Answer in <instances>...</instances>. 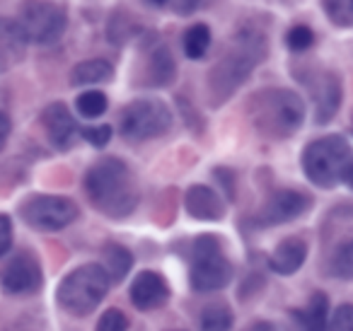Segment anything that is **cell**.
<instances>
[{"instance_id":"cb8c5ba5","label":"cell","mask_w":353,"mask_h":331,"mask_svg":"<svg viewBox=\"0 0 353 331\" xmlns=\"http://www.w3.org/2000/svg\"><path fill=\"white\" fill-rule=\"evenodd\" d=\"M75 107H78L80 117L97 119V117H102V114L107 112L109 99H107V94L99 92V90H88V92H83L78 99H75Z\"/></svg>"},{"instance_id":"d6a6232c","label":"cell","mask_w":353,"mask_h":331,"mask_svg":"<svg viewBox=\"0 0 353 331\" xmlns=\"http://www.w3.org/2000/svg\"><path fill=\"white\" fill-rule=\"evenodd\" d=\"M213 177H216V179L223 184V189H225L228 201L235 199V174H232V172L228 170V167H218V170L213 172Z\"/></svg>"},{"instance_id":"603a6c76","label":"cell","mask_w":353,"mask_h":331,"mask_svg":"<svg viewBox=\"0 0 353 331\" xmlns=\"http://www.w3.org/2000/svg\"><path fill=\"white\" fill-rule=\"evenodd\" d=\"M232 312L225 302H213L201 312V331H230Z\"/></svg>"},{"instance_id":"f546056e","label":"cell","mask_w":353,"mask_h":331,"mask_svg":"<svg viewBox=\"0 0 353 331\" xmlns=\"http://www.w3.org/2000/svg\"><path fill=\"white\" fill-rule=\"evenodd\" d=\"M80 136H83L90 146L104 148L112 141V126H107V123H102V126H85V128H80Z\"/></svg>"},{"instance_id":"1f68e13d","label":"cell","mask_w":353,"mask_h":331,"mask_svg":"<svg viewBox=\"0 0 353 331\" xmlns=\"http://www.w3.org/2000/svg\"><path fill=\"white\" fill-rule=\"evenodd\" d=\"M12 247V223L8 215H0V257H6Z\"/></svg>"},{"instance_id":"e0dca14e","label":"cell","mask_w":353,"mask_h":331,"mask_svg":"<svg viewBox=\"0 0 353 331\" xmlns=\"http://www.w3.org/2000/svg\"><path fill=\"white\" fill-rule=\"evenodd\" d=\"M27 39L15 20L0 17V73H6L15 63H20L25 56Z\"/></svg>"},{"instance_id":"7a4b0ae2","label":"cell","mask_w":353,"mask_h":331,"mask_svg":"<svg viewBox=\"0 0 353 331\" xmlns=\"http://www.w3.org/2000/svg\"><path fill=\"white\" fill-rule=\"evenodd\" d=\"M85 194L90 203L107 218H126L141 201V189L133 170L119 157L94 162L85 174Z\"/></svg>"},{"instance_id":"83f0119b","label":"cell","mask_w":353,"mask_h":331,"mask_svg":"<svg viewBox=\"0 0 353 331\" xmlns=\"http://www.w3.org/2000/svg\"><path fill=\"white\" fill-rule=\"evenodd\" d=\"M285 44H288L290 51H295V54H303V51H307L310 46L314 44V32L310 30L307 25H295L288 30V34H285Z\"/></svg>"},{"instance_id":"4316f807","label":"cell","mask_w":353,"mask_h":331,"mask_svg":"<svg viewBox=\"0 0 353 331\" xmlns=\"http://www.w3.org/2000/svg\"><path fill=\"white\" fill-rule=\"evenodd\" d=\"M133 34H138L136 22L128 17L126 10H117V15H114L112 22H109V39H112L114 44H123V41Z\"/></svg>"},{"instance_id":"6da1fadb","label":"cell","mask_w":353,"mask_h":331,"mask_svg":"<svg viewBox=\"0 0 353 331\" xmlns=\"http://www.w3.org/2000/svg\"><path fill=\"white\" fill-rule=\"evenodd\" d=\"M269 56V39L261 30L245 27L228 44L225 54L208 73V102L221 107L235 94L237 88L247 83L254 68Z\"/></svg>"},{"instance_id":"8fae6325","label":"cell","mask_w":353,"mask_h":331,"mask_svg":"<svg viewBox=\"0 0 353 331\" xmlns=\"http://www.w3.org/2000/svg\"><path fill=\"white\" fill-rule=\"evenodd\" d=\"M0 285L10 295H30L41 285V266L30 252H20L0 271Z\"/></svg>"},{"instance_id":"d4e9b609","label":"cell","mask_w":353,"mask_h":331,"mask_svg":"<svg viewBox=\"0 0 353 331\" xmlns=\"http://www.w3.org/2000/svg\"><path fill=\"white\" fill-rule=\"evenodd\" d=\"M322 8L332 25L341 30H348L353 25V0H322Z\"/></svg>"},{"instance_id":"8992f818","label":"cell","mask_w":353,"mask_h":331,"mask_svg":"<svg viewBox=\"0 0 353 331\" xmlns=\"http://www.w3.org/2000/svg\"><path fill=\"white\" fill-rule=\"evenodd\" d=\"M192 288L199 292L223 290L232 281V263L225 257L221 239L213 234H199L192 247V268H189Z\"/></svg>"},{"instance_id":"7402d4cb","label":"cell","mask_w":353,"mask_h":331,"mask_svg":"<svg viewBox=\"0 0 353 331\" xmlns=\"http://www.w3.org/2000/svg\"><path fill=\"white\" fill-rule=\"evenodd\" d=\"M211 27L199 22V25H192L187 32H184V39H182V46H184V54L187 59L192 61H199L206 56V51L211 49Z\"/></svg>"},{"instance_id":"9a60e30c","label":"cell","mask_w":353,"mask_h":331,"mask_svg":"<svg viewBox=\"0 0 353 331\" xmlns=\"http://www.w3.org/2000/svg\"><path fill=\"white\" fill-rule=\"evenodd\" d=\"M131 300L138 310H157L170 300V285L155 271H141L131 283Z\"/></svg>"},{"instance_id":"30bf717a","label":"cell","mask_w":353,"mask_h":331,"mask_svg":"<svg viewBox=\"0 0 353 331\" xmlns=\"http://www.w3.org/2000/svg\"><path fill=\"white\" fill-rule=\"evenodd\" d=\"M310 205H312V199L307 194L295 189H281L266 199V203L261 205L259 215H256V223L264 225V228L290 223V220L307 213Z\"/></svg>"},{"instance_id":"ba28073f","label":"cell","mask_w":353,"mask_h":331,"mask_svg":"<svg viewBox=\"0 0 353 331\" xmlns=\"http://www.w3.org/2000/svg\"><path fill=\"white\" fill-rule=\"evenodd\" d=\"M172 128V112L160 99H136L126 104L119 119V131L128 143H143L165 136Z\"/></svg>"},{"instance_id":"4fadbf2b","label":"cell","mask_w":353,"mask_h":331,"mask_svg":"<svg viewBox=\"0 0 353 331\" xmlns=\"http://www.w3.org/2000/svg\"><path fill=\"white\" fill-rule=\"evenodd\" d=\"M41 126H44L49 143L56 150H70L75 138L80 136V128L75 117L63 102H54L41 112Z\"/></svg>"},{"instance_id":"836d02e7","label":"cell","mask_w":353,"mask_h":331,"mask_svg":"<svg viewBox=\"0 0 353 331\" xmlns=\"http://www.w3.org/2000/svg\"><path fill=\"white\" fill-rule=\"evenodd\" d=\"M167 3H170V8L176 15H192L201 6V0H167Z\"/></svg>"},{"instance_id":"3957f363","label":"cell","mask_w":353,"mask_h":331,"mask_svg":"<svg viewBox=\"0 0 353 331\" xmlns=\"http://www.w3.org/2000/svg\"><path fill=\"white\" fill-rule=\"evenodd\" d=\"M247 112L254 128L264 138L283 141L300 131L305 121V102L298 92L285 88H266L250 97Z\"/></svg>"},{"instance_id":"44dd1931","label":"cell","mask_w":353,"mask_h":331,"mask_svg":"<svg viewBox=\"0 0 353 331\" xmlns=\"http://www.w3.org/2000/svg\"><path fill=\"white\" fill-rule=\"evenodd\" d=\"M102 259H104V273H107V278H109V283H119V281H123V278L128 276V271H131V266H133V257H131V252H128L126 247H121V244H114V242H109V244H104V249H102Z\"/></svg>"},{"instance_id":"ffe728a7","label":"cell","mask_w":353,"mask_h":331,"mask_svg":"<svg viewBox=\"0 0 353 331\" xmlns=\"http://www.w3.org/2000/svg\"><path fill=\"white\" fill-rule=\"evenodd\" d=\"M114 78V66L104 59H90L78 63L70 70V85L85 88V85H102Z\"/></svg>"},{"instance_id":"f1b7e54d","label":"cell","mask_w":353,"mask_h":331,"mask_svg":"<svg viewBox=\"0 0 353 331\" xmlns=\"http://www.w3.org/2000/svg\"><path fill=\"white\" fill-rule=\"evenodd\" d=\"M126 329H128V317L121 310H114V307L102 312L97 326H94V331H126Z\"/></svg>"},{"instance_id":"ac0fdd59","label":"cell","mask_w":353,"mask_h":331,"mask_svg":"<svg viewBox=\"0 0 353 331\" xmlns=\"http://www.w3.org/2000/svg\"><path fill=\"white\" fill-rule=\"evenodd\" d=\"M295 329L298 331H327L329 326V300L324 292H312V297L307 300V305L303 310L290 312Z\"/></svg>"},{"instance_id":"9c48e42d","label":"cell","mask_w":353,"mask_h":331,"mask_svg":"<svg viewBox=\"0 0 353 331\" xmlns=\"http://www.w3.org/2000/svg\"><path fill=\"white\" fill-rule=\"evenodd\" d=\"M22 218L30 228L41 230V232H56V230H63L78 218V203L65 196H32L22 203L20 208Z\"/></svg>"},{"instance_id":"5bb4252c","label":"cell","mask_w":353,"mask_h":331,"mask_svg":"<svg viewBox=\"0 0 353 331\" xmlns=\"http://www.w3.org/2000/svg\"><path fill=\"white\" fill-rule=\"evenodd\" d=\"M176 75V63L172 56L170 46L155 41L152 46L145 49V59H143V70H141V85L145 88H167L174 83Z\"/></svg>"},{"instance_id":"277c9868","label":"cell","mask_w":353,"mask_h":331,"mask_svg":"<svg viewBox=\"0 0 353 331\" xmlns=\"http://www.w3.org/2000/svg\"><path fill=\"white\" fill-rule=\"evenodd\" d=\"M303 172L319 189H334L343 181L351 184V143L346 136L334 133L307 143L303 150Z\"/></svg>"},{"instance_id":"2e32d148","label":"cell","mask_w":353,"mask_h":331,"mask_svg":"<svg viewBox=\"0 0 353 331\" xmlns=\"http://www.w3.org/2000/svg\"><path fill=\"white\" fill-rule=\"evenodd\" d=\"M184 205H187V213L196 220H221L225 215V203H223L221 194L203 184H194L187 191Z\"/></svg>"},{"instance_id":"52a82bcc","label":"cell","mask_w":353,"mask_h":331,"mask_svg":"<svg viewBox=\"0 0 353 331\" xmlns=\"http://www.w3.org/2000/svg\"><path fill=\"white\" fill-rule=\"evenodd\" d=\"M17 27L27 41L39 46H51L65 34L68 15L51 0H25L17 10Z\"/></svg>"},{"instance_id":"d590c367","label":"cell","mask_w":353,"mask_h":331,"mask_svg":"<svg viewBox=\"0 0 353 331\" xmlns=\"http://www.w3.org/2000/svg\"><path fill=\"white\" fill-rule=\"evenodd\" d=\"M247 331H276V329L269 324V321H256V324H252Z\"/></svg>"},{"instance_id":"8d00e7d4","label":"cell","mask_w":353,"mask_h":331,"mask_svg":"<svg viewBox=\"0 0 353 331\" xmlns=\"http://www.w3.org/2000/svg\"><path fill=\"white\" fill-rule=\"evenodd\" d=\"M148 3H152V6H165L167 0H148Z\"/></svg>"},{"instance_id":"4dcf8cb0","label":"cell","mask_w":353,"mask_h":331,"mask_svg":"<svg viewBox=\"0 0 353 331\" xmlns=\"http://www.w3.org/2000/svg\"><path fill=\"white\" fill-rule=\"evenodd\" d=\"M332 326H334V331H351L353 329V307L351 305L336 307Z\"/></svg>"},{"instance_id":"5b68a950","label":"cell","mask_w":353,"mask_h":331,"mask_svg":"<svg viewBox=\"0 0 353 331\" xmlns=\"http://www.w3.org/2000/svg\"><path fill=\"white\" fill-rule=\"evenodd\" d=\"M109 278L99 263H85L63 278L59 285V302L73 317H85L107 297Z\"/></svg>"},{"instance_id":"d6986e66","label":"cell","mask_w":353,"mask_h":331,"mask_svg":"<svg viewBox=\"0 0 353 331\" xmlns=\"http://www.w3.org/2000/svg\"><path fill=\"white\" fill-rule=\"evenodd\" d=\"M305 259H307V244H305V239L288 237L274 249V254L269 259V266L279 276H290V273H295L303 266Z\"/></svg>"},{"instance_id":"484cf974","label":"cell","mask_w":353,"mask_h":331,"mask_svg":"<svg viewBox=\"0 0 353 331\" xmlns=\"http://www.w3.org/2000/svg\"><path fill=\"white\" fill-rule=\"evenodd\" d=\"M332 273L343 281L353 276V242L351 237H346L332 254Z\"/></svg>"},{"instance_id":"7c38bea8","label":"cell","mask_w":353,"mask_h":331,"mask_svg":"<svg viewBox=\"0 0 353 331\" xmlns=\"http://www.w3.org/2000/svg\"><path fill=\"white\" fill-rule=\"evenodd\" d=\"M310 92L314 99V121L317 123H329L341 109L343 99V88L341 78L334 70H322L317 78L310 83Z\"/></svg>"},{"instance_id":"e575fe53","label":"cell","mask_w":353,"mask_h":331,"mask_svg":"<svg viewBox=\"0 0 353 331\" xmlns=\"http://www.w3.org/2000/svg\"><path fill=\"white\" fill-rule=\"evenodd\" d=\"M10 128H12L10 117H8L6 112H0V150L6 148L8 138H10Z\"/></svg>"}]
</instances>
